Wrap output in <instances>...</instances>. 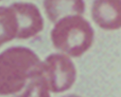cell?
<instances>
[{
  "label": "cell",
  "instance_id": "obj_6",
  "mask_svg": "<svg viewBox=\"0 0 121 97\" xmlns=\"http://www.w3.org/2000/svg\"><path fill=\"white\" fill-rule=\"evenodd\" d=\"M43 7L48 18L57 23L66 17L80 15L85 10L82 0H44Z\"/></svg>",
  "mask_w": 121,
  "mask_h": 97
},
{
  "label": "cell",
  "instance_id": "obj_8",
  "mask_svg": "<svg viewBox=\"0 0 121 97\" xmlns=\"http://www.w3.org/2000/svg\"><path fill=\"white\" fill-rule=\"evenodd\" d=\"M17 97H50L49 90L39 79H34L24 91Z\"/></svg>",
  "mask_w": 121,
  "mask_h": 97
},
{
  "label": "cell",
  "instance_id": "obj_2",
  "mask_svg": "<svg viewBox=\"0 0 121 97\" xmlns=\"http://www.w3.org/2000/svg\"><path fill=\"white\" fill-rule=\"evenodd\" d=\"M94 30L87 21L80 15L64 18L56 23L51 32L52 41L66 55L78 57L91 46Z\"/></svg>",
  "mask_w": 121,
  "mask_h": 97
},
{
  "label": "cell",
  "instance_id": "obj_1",
  "mask_svg": "<svg viewBox=\"0 0 121 97\" xmlns=\"http://www.w3.org/2000/svg\"><path fill=\"white\" fill-rule=\"evenodd\" d=\"M40 63L36 54L27 48L16 46L0 53V95L20 91L29 79H35Z\"/></svg>",
  "mask_w": 121,
  "mask_h": 97
},
{
  "label": "cell",
  "instance_id": "obj_5",
  "mask_svg": "<svg viewBox=\"0 0 121 97\" xmlns=\"http://www.w3.org/2000/svg\"><path fill=\"white\" fill-rule=\"evenodd\" d=\"M121 1L99 0L94 1L91 16L95 22L101 28L113 30L121 25Z\"/></svg>",
  "mask_w": 121,
  "mask_h": 97
},
{
  "label": "cell",
  "instance_id": "obj_7",
  "mask_svg": "<svg viewBox=\"0 0 121 97\" xmlns=\"http://www.w3.org/2000/svg\"><path fill=\"white\" fill-rule=\"evenodd\" d=\"M17 24L15 16L9 7H0V46L16 38Z\"/></svg>",
  "mask_w": 121,
  "mask_h": 97
},
{
  "label": "cell",
  "instance_id": "obj_9",
  "mask_svg": "<svg viewBox=\"0 0 121 97\" xmlns=\"http://www.w3.org/2000/svg\"><path fill=\"white\" fill-rule=\"evenodd\" d=\"M80 97L78 96H77V95H70V96H66V97Z\"/></svg>",
  "mask_w": 121,
  "mask_h": 97
},
{
  "label": "cell",
  "instance_id": "obj_4",
  "mask_svg": "<svg viewBox=\"0 0 121 97\" xmlns=\"http://www.w3.org/2000/svg\"><path fill=\"white\" fill-rule=\"evenodd\" d=\"M10 7L17 24L16 38L27 39L40 32L43 28V19L39 8L30 2H15Z\"/></svg>",
  "mask_w": 121,
  "mask_h": 97
},
{
  "label": "cell",
  "instance_id": "obj_3",
  "mask_svg": "<svg viewBox=\"0 0 121 97\" xmlns=\"http://www.w3.org/2000/svg\"><path fill=\"white\" fill-rule=\"evenodd\" d=\"M76 71L71 59L64 54H52L40 62L35 79H40L49 90L66 91L73 84Z\"/></svg>",
  "mask_w": 121,
  "mask_h": 97
}]
</instances>
